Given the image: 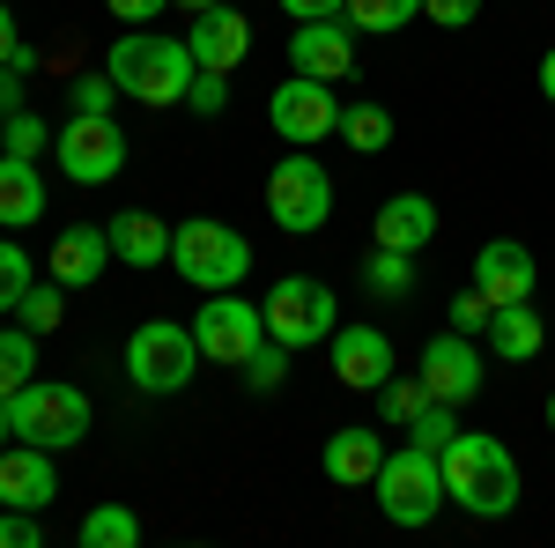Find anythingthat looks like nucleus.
<instances>
[{"label":"nucleus","instance_id":"obj_1","mask_svg":"<svg viewBox=\"0 0 555 548\" xmlns=\"http://www.w3.org/2000/svg\"><path fill=\"white\" fill-rule=\"evenodd\" d=\"M444 505L474 511V519H504L518 505V460L504 453V437H489V430H460L444 453Z\"/></svg>","mask_w":555,"mask_h":548},{"label":"nucleus","instance_id":"obj_2","mask_svg":"<svg viewBox=\"0 0 555 548\" xmlns=\"http://www.w3.org/2000/svg\"><path fill=\"white\" fill-rule=\"evenodd\" d=\"M104 75L119 82V97L133 104H185V89L201 75L193 44L185 38H156V30H127V38L104 52Z\"/></svg>","mask_w":555,"mask_h":548},{"label":"nucleus","instance_id":"obj_3","mask_svg":"<svg viewBox=\"0 0 555 548\" xmlns=\"http://www.w3.org/2000/svg\"><path fill=\"white\" fill-rule=\"evenodd\" d=\"M171 267L201 296L208 290H237L245 267H253V245H245V230H230V222H215V215H193V222L171 230Z\"/></svg>","mask_w":555,"mask_h":548},{"label":"nucleus","instance_id":"obj_4","mask_svg":"<svg viewBox=\"0 0 555 548\" xmlns=\"http://www.w3.org/2000/svg\"><path fill=\"white\" fill-rule=\"evenodd\" d=\"M8 422L23 445H44V453H67L89 437V393L60 379H30L23 393H8Z\"/></svg>","mask_w":555,"mask_h":548},{"label":"nucleus","instance_id":"obj_5","mask_svg":"<svg viewBox=\"0 0 555 548\" xmlns=\"http://www.w3.org/2000/svg\"><path fill=\"white\" fill-rule=\"evenodd\" d=\"M267 215H274V230H289V238H311V230L334 215V178H326V164H319L311 149H289L282 164L267 170Z\"/></svg>","mask_w":555,"mask_h":548},{"label":"nucleus","instance_id":"obj_6","mask_svg":"<svg viewBox=\"0 0 555 548\" xmlns=\"http://www.w3.org/2000/svg\"><path fill=\"white\" fill-rule=\"evenodd\" d=\"M259 311H267V334L282 341V348H319V341H334V327H341L334 290L311 282V275H282Z\"/></svg>","mask_w":555,"mask_h":548},{"label":"nucleus","instance_id":"obj_7","mask_svg":"<svg viewBox=\"0 0 555 548\" xmlns=\"http://www.w3.org/2000/svg\"><path fill=\"white\" fill-rule=\"evenodd\" d=\"M437 505H444V467H437V453H423V445L385 453V467H378V511L385 519L392 526H429Z\"/></svg>","mask_w":555,"mask_h":548},{"label":"nucleus","instance_id":"obj_8","mask_svg":"<svg viewBox=\"0 0 555 548\" xmlns=\"http://www.w3.org/2000/svg\"><path fill=\"white\" fill-rule=\"evenodd\" d=\"M193 364H201V341H193V327H178V319H149L127 341L133 393H185L193 385Z\"/></svg>","mask_w":555,"mask_h":548},{"label":"nucleus","instance_id":"obj_9","mask_svg":"<svg viewBox=\"0 0 555 548\" xmlns=\"http://www.w3.org/2000/svg\"><path fill=\"white\" fill-rule=\"evenodd\" d=\"M52 164L67 170L75 186H112L127 170V133L112 112H75L67 127L52 133Z\"/></svg>","mask_w":555,"mask_h":548},{"label":"nucleus","instance_id":"obj_10","mask_svg":"<svg viewBox=\"0 0 555 548\" xmlns=\"http://www.w3.org/2000/svg\"><path fill=\"white\" fill-rule=\"evenodd\" d=\"M193 341H201V364L245 371V356L267 341V311L245 304V296H230V290H208L201 296V327H193Z\"/></svg>","mask_w":555,"mask_h":548},{"label":"nucleus","instance_id":"obj_11","mask_svg":"<svg viewBox=\"0 0 555 548\" xmlns=\"http://www.w3.org/2000/svg\"><path fill=\"white\" fill-rule=\"evenodd\" d=\"M267 119H274V133L282 141H334L341 133V97H334V82H311V75H297V82H282L274 97H267Z\"/></svg>","mask_w":555,"mask_h":548},{"label":"nucleus","instance_id":"obj_12","mask_svg":"<svg viewBox=\"0 0 555 548\" xmlns=\"http://www.w3.org/2000/svg\"><path fill=\"white\" fill-rule=\"evenodd\" d=\"M289 67L311 75V82H348V67H356V23H341V15L297 23L289 30Z\"/></svg>","mask_w":555,"mask_h":548},{"label":"nucleus","instance_id":"obj_13","mask_svg":"<svg viewBox=\"0 0 555 548\" xmlns=\"http://www.w3.org/2000/svg\"><path fill=\"white\" fill-rule=\"evenodd\" d=\"M423 385L429 400H452V408H467L474 393H481V348H474V334H429L423 348Z\"/></svg>","mask_w":555,"mask_h":548},{"label":"nucleus","instance_id":"obj_14","mask_svg":"<svg viewBox=\"0 0 555 548\" xmlns=\"http://www.w3.org/2000/svg\"><path fill=\"white\" fill-rule=\"evenodd\" d=\"M185 44H193V60H201L208 75H230V67L253 52V15H237L230 0H222V8H201L193 30H185Z\"/></svg>","mask_w":555,"mask_h":548},{"label":"nucleus","instance_id":"obj_15","mask_svg":"<svg viewBox=\"0 0 555 548\" xmlns=\"http://www.w3.org/2000/svg\"><path fill=\"white\" fill-rule=\"evenodd\" d=\"M533 282H541V267H533V253L518 238H489L474 253V290L489 304H518V296H533Z\"/></svg>","mask_w":555,"mask_h":548},{"label":"nucleus","instance_id":"obj_16","mask_svg":"<svg viewBox=\"0 0 555 548\" xmlns=\"http://www.w3.org/2000/svg\"><path fill=\"white\" fill-rule=\"evenodd\" d=\"M334 379L348 393H378L392 379V341L378 327H334Z\"/></svg>","mask_w":555,"mask_h":548},{"label":"nucleus","instance_id":"obj_17","mask_svg":"<svg viewBox=\"0 0 555 548\" xmlns=\"http://www.w3.org/2000/svg\"><path fill=\"white\" fill-rule=\"evenodd\" d=\"M52 497H60L52 453H44V445H8V453H0V505H15V511H44Z\"/></svg>","mask_w":555,"mask_h":548},{"label":"nucleus","instance_id":"obj_18","mask_svg":"<svg viewBox=\"0 0 555 548\" xmlns=\"http://www.w3.org/2000/svg\"><path fill=\"white\" fill-rule=\"evenodd\" d=\"M378 238L385 253H429L437 245V201L429 193H392V201H378Z\"/></svg>","mask_w":555,"mask_h":548},{"label":"nucleus","instance_id":"obj_19","mask_svg":"<svg viewBox=\"0 0 555 548\" xmlns=\"http://www.w3.org/2000/svg\"><path fill=\"white\" fill-rule=\"evenodd\" d=\"M52 282L60 290H89L104 267H112V230H96V222H75V230H60V245H52Z\"/></svg>","mask_w":555,"mask_h":548},{"label":"nucleus","instance_id":"obj_20","mask_svg":"<svg viewBox=\"0 0 555 548\" xmlns=\"http://www.w3.org/2000/svg\"><path fill=\"white\" fill-rule=\"evenodd\" d=\"M385 467V445L371 422H348V430H334L326 437V482H341V489H363V482H378Z\"/></svg>","mask_w":555,"mask_h":548},{"label":"nucleus","instance_id":"obj_21","mask_svg":"<svg viewBox=\"0 0 555 548\" xmlns=\"http://www.w3.org/2000/svg\"><path fill=\"white\" fill-rule=\"evenodd\" d=\"M104 230H112V259H127V267H164L171 259V222H156L149 208L112 215Z\"/></svg>","mask_w":555,"mask_h":548},{"label":"nucleus","instance_id":"obj_22","mask_svg":"<svg viewBox=\"0 0 555 548\" xmlns=\"http://www.w3.org/2000/svg\"><path fill=\"white\" fill-rule=\"evenodd\" d=\"M489 341H496V356H504V364H533V356H541V341H548V319L533 311V296L496 304V311H489Z\"/></svg>","mask_w":555,"mask_h":548},{"label":"nucleus","instance_id":"obj_23","mask_svg":"<svg viewBox=\"0 0 555 548\" xmlns=\"http://www.w3.org/2000/svg\"><path fill=\"white\" fill-rule=\"evenodd\" d=\"M44 215L38 156H0V230H30Z\"/></svg>","mask_w":555,"mask_h":548},{"label":"nucleus","instance_id":"obj_24","mask_svg":"<svg viewBox=\"0 0 555 548\" xmlns=\"http://www.w3.org/2000/svg\"><path fill=\"white\" fill-rule=\"evenodd\" d=\"M341 141L356 149V156L392 149V112H385V104H341Z\"/></svg>","mask_w":555,"mask_h":548},{"label":"nucleus","instance_id":"obj_25","mask_svg":"<svg viewBox=\"0 0 555 548\" xmlns=\"http://www.w3.org/2000/svg\"><path fill=\"white\" fill-rule=\"evenodd\" d=\"M30 379H38V334H30V327H8V334H0V400L23 393Z\"/></svg>","mask_w":555,"mask_h":548},{"label":"nucleus","instance_id":"obj_26","mask_svg":"<svg viewBox=\"0 0 555 548\" xmlns=\"http://www.w3.org/2000/svg\"><path fill=\"white\" fill-rule=\"evenodd\" d=\"M133 541H141V519L127 505H96L82 519V548H133Z\"/></svg>","mask_w":555,"mask_h":548},{"label":"nucleus","instance_id":"obj_27","mask_svg":"<svg viewBox=\"0 0 555 548\" xmlns=\"http://www.w3.org/2000/svg\"><path fill=\"white\" fill-rule=\"evenodd\" d=\"M356 30H378V38H392V30H408L415 15H423V0H348L341 8Z\"/></svg>","mask_w":555,"mask_h":548},{"label":"nucleus","instance_id":"obj_28","mask_svg":"<svg viewBox=\"0 0 555 548\" xmlns=\"http://www.w3.org/2000/svg\"><path fill=\"white\" fill-rule=\"evenodd\" d=\"M363 282H371V296H408L415 290V253H371L363 259Z\"/></svg>","mask_w":555,"mask_h":548},{"label":"nucleus","instance_id":"obj_29","mask_svg":"<svg viewBox=\"0 0 555 548\" xmlns=\"http://www.w3.org/2000/svg\"><path fill=\"white\" fill-rule=\"evenodd\" d=\"M15 319H23L30 334H52V327L67 319V290H60V282H30L23 304H15Z\"/></svg>","mask_w":555,"mask_h":548},{"label":"nucleus","instance_id":"obj_30","mask_svg":"<svg viewBox=\"0 0 555 548\" xmlns=\"http://www.w3.org/2000/svg\"><path fill=\"white\" fill-rule=\"evenodd\" d=\"M423 408H429L423 371H415V379H385V385H378V416H385V422H400V430H408V422L423 416Z\"/></svg>","mask_w":555,"mask_h":548},{"label":"nucleus","instance_id":"obj_31","mask_svg":"<svg viewBox=\"0 0 555 548\" xmlns=\"http://www.w3.org/2000/svg\"><path fill=\"white\" fill-rule=\"evenodd\" d=\"M460 437V422H452V400H429L423 416L408 422V445H423V453H444Z\"/></svg>","mask_w":555,"mask_h":548},{"label":"nucleus","instance_id":"obj_32","mask_svg":"<svg viewBox=\"0 0 555 548\" xmlns=\"http://www.w3.org/2000/svg\"><path fill=\"white\" fill-rule=\"evenodd\" d=\"M282 379H289V348H282V341L267 334V341L253 348V356H245V385H259V393H274Z\"/></svg>","mask_w":555,"mask_h":548},{"label":"nucleus","instance_id":"obj_33","mask_svg":"<svg viewBox=\"0 0 555 548\" xmlns=\"http://www.w3.org/2000/svg\"><path fill=\"white\" fill-rule=\"evenodd\" d=\"M30 282H38V275H30V253H23V245H8V238H0V311H15V304H23V290H30Z\"/></svg>","mask_w":555,"mask_h":548},{"label":"nucleus","instance_id":"obj_34","mask_svg":"<svg viewBox=\"0 0 555 548\" xmlns=\"http://www.w3.org/2000/svg\"><path fill=\"white\" fill-rule=\"evenodd\" d=\"M38 149H52L44 119L38 112H8V156H38Z\"/></svg>","mask_w":555,"mask_h":548},{"label":"nucleus","instance_id":"obj_35","mask_svg":"<svg viewBox=\"0 0 555 548\" xmlns=\"http://www.w3.org/2000/svg\"><path fill=\"white\" fill-rule=\"evenodd\" d=\"M489 311H496V304H489L481 290H467V296H452L444 319H452V334H489Z\"/></svg>","mask_w":555,"mask_h":548},{"label":"nucleus","instance_id":"obj_36","mask_svg":"<svg viewBox=\"0 0 555 548\" xmlns=\"http://www.w3.org/2000/svg\"><path fill=\"white\" fill-rule=\"evenodd\" d=\"M38 511H15V505H0V548H38Z\"/></svg>","mask_w":555,"mask_h":548},{"label":"nucleus","instance_id":"obj_37","mask_svg":"<svg viewBox=\"0 0 555 548\" xmlns=\"http://www.w3.org/2000/svg\"><path fill=\"white\" fill-rule=\"evenodd\" d=\"M185 104H193V112H201V119H215V112H222V104H230V82H222V75H208V67H201V75H193V89H185Z\"/></svg>","mask_w":555,"mask_h":548},{"label":"nucleus","instance_id":"obj_38","mask_svg":"<svg viewBox=\"0 0 555 548\" xmlns=\"http://www.w3.org/2000/svg\"><path fill=\"white\" fill-rule=\"evenodd\" d=\"M112 104H119V82L112 75H82L75 82V112H112Z\"/></svg>","mask_w":555,"mask_h":548},{"label":"nucleus","instance_id":"obj_39","mask_svg":"<svg viewBox=\"0 0 555 548\" xmlns=\"http://www.w3.org/2000/svg\"><path fill=\"white\" fill-rule=\"evenodd\" d=\"M423 15L437 30H467L474 15H481V0H423Z\"/></svg>","mask_w":555,"mask_h":548},{"label":"nucleus","instance_id":"obj_40","mask_svg":"<svg viewBox=\"0 0 555 548\" xmlns=\"http://www.w3.org/2000/svg\"><path fill=\"white\" fill-rule=\"evenodd\" d=\"M104 8H112V23H133V30H141V23H156L171 0H104Z\"/></svg>","mask_w":555,"mask_h":548},{"label":"nucleus","instance_id":"obj_41","mask_svg":"<svg viewBox=\"0 0 555 548\" xmlns=\"http://www.w3.org/2000/svg\"><path fill=\"white\" fill-rule=\"evenodd\" d=\"M23 60V23H15V8L0 0V67H15Z\"/></svg>","mask_w":555,"mask_h":548},{"label":"nucleus","instance_id":"obj_42","mask_svg":"<svg viewBox=\"0 0 555 548\" xmlns=\"http://www.w3.org/2000/svg\"><path fill=\"white\" fill-rule=\"evenodd\" d=\"M23 75H30V52H23L15 67H0V112H15V104H23Z\"/></svg>","mask_w":555,"mask_h":548},{"label":"nucleus","instance_id":"obj_43","mask_svg":"<svg viewBox=\"0 0 555 548\" xmlns=\"http://www.w3.org/2000/svg\"><path fill=\"white\" fill-rule=\"evenodd\" d=\"M282 8H289L297 23H319V15H341L348 0H282Z\"/></svg>","mask_w":555,"mask_h":548},{"label":"nucleus","instance_id":"obj_44","mask_svg":"<svg viewBox=\"0 0 555 548\" xmlns=\"http://www.w3.org/2000/svg\"><path fill=\"white\" fill-rule=\"evenodd\" d=\"M541 97L555 104V44H548V60H541Z\"/></svg>","mask_w":555,"mask_h":548},{"label":"nucleus","instance_id":"obj_45","mask_svg":"<svg viewBox=\"0 0 555 548\" xmlns=\"http://www.w3.org/2000/svg\"><path fill=\"white\" fill-rule=\"evenodd\" d=\"M8 437H15V422H8V400H0V453H8Z\"/></svg>","mask_w":555,"mask_h":548},{"label":"nucleus","instance_id":"obj_46","mask_svg":"<svg viewBox=\"0 0 555 548\" xmlns=\"http://www.w3.org/2000/svg\"><path fill=\"white\" fill-rule=\"evenodd\" d=\"M178 8H193V15H201V8H222V0H178Z\"/></svg>","mask_w":555,"mask_h":548},{"label":"nucleus","instance_id":"obj_47","mask_svg":"<svg viewBox=\"0 0 555 548\" xmlns=\"http://www.w3.org/2000/svg\"><path fill=\"white\" fill-rule=\"evenodd\" d=\"M0 156H8V119H0Z\"/></svg>","mask_w":555,"mask_h":548},{"label":"nucleus","instance_id":"obj_48","mask_svg":"<svg viewBox=\"0 0 555 548\" xmlns=\"http://www.w3.org/2000/svg\"><path fill=\"white\" fill-rule=\"evenodd\" d=\"M548 430H555V393H548Z\"/></svg>","mask_w":555,"mask_h":548}]
</instances>
